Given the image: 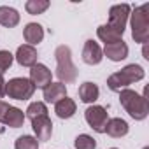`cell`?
Returning a JSON list of instances; mask_svg holds the SVG:
<instances>
[{"label": "cell", "instance_id": "obj_1", "mask_svg": "<svg viewBox=\"0 0 149 149\" xmlns=\"http://www.w3.org/2000/svg\"><path fill=\"white\" fill-rule=\"evenodd\" d=\"M54 58H56V77L60 79L61 84H70L77 79V67L72 61V51L68 46L61 44L56 47L54 51Z\"/></svg>", "mask_w": 149, "mask_h": 149}, {"label": "cell", "instance_id": "obj_2", "mask_svg": "<svg viewBox=\"0 0 149 149\" xmlns=\"http://www.w3.org/2000/svg\"><path fill=\"white\" fill-rule=\"evenodd\" d=\"M144 76H146V72H144V68H142L140 65L130 63V65L123 67L119 72L112 74V76L107 79V86H109V90L119 93V91H123V90H128L130 84L142 81Z\"/></svg>", "mask_w": 149, "mask_h": 149}, {"label": "cell", "instance_id": "obj_3", "mask_svg": "<svg viewBox=\"0 0 149 149\" xmlns=\"http://www.w3.org/2000/svg\"><path fill=\"white\" fill-rule=\"evenodd\" d=\"M119 102L125 107V111L135 119V121H142L147 118L149 114V105H147V98H144L142 95H139L133 90H123L119 91Z\"/></svg>", "mask_w": 149, "mask_h": 149}, {"label": "cell", "instance_id": "obj_4", "mask_svg": "<svg viewBox=\"0 0 149 149\" xmlns=\"http://www.w3.org/2000/svg\"><path fill=\"white\" fill-rule=\"evenodd\" d=\"M132 39L139 44H147L149 40V6H139L130 13Z\"/></svg>", "mask_w": 149, "mask_h": 149}, {"label": "cell", "instance_id": "obj_5", "mask_svg": "<svg viewBox=\"0 0 149 149\" xmlns=\"http://www.w3.org/2000/svg\"><path fill=\"white\" fill-rule=\"evenodd\" d=\"M35 93V86L26 77H14L6 83V95L14 100H30Z\"/></svg>", "mask_w": 149, "mask_h": 149}, {"label": "cell", "instance_id": "obj_6", "mask_svg": "<svg viewBox=\"0 0 149 149\" xmlns=\"http://www.w3.org/2000/svg\"><path fill=\"white\" fill-rule=\"evenodd\" d=\"M128 18H130V6H128V4L112 6V7L109 9V21H107V26H109L111 30H114L118 35L123 37L125 28H126V23H128Z\"/></svg>", "mask_w": 149, "mask_h": 149}, {"label": "cell", "instance_id": "obj_7", "mask_svg": "<svg viewBox=\"0 0 149 149\" xmlns=\"http://www.w3.org/2000/svg\"><path fill=\"white\" fill-rule=\"evenodd\" d=\"M84 119L86 123L97 132V133H105V126L109 121V114L102 105H90L84 111Z\"/></svg>", "mask_w": 149, "mask_h": 149}, {"label": "cell", "instance_id": "obj_8", "mask_svg": "<svg viewBox=\"0 0 149 149\" xmlns=\"http://www.w3.org/2000/svg\"><path fill=\"white\" fill-rule=\"evenodd\" d=\"M0 123L11 128H19L25 123V112L14 105L6 104L4 100H0Z\"/></svg>", "mask_w": 149, "mask_h": 149}, {"label": "cell", "instance_id": "obj_9", "mask_svg": "<svg viewBox=\"0 0 149 149\" xmlns=\"http://www.w3.org/2000/svg\"><path fill=\"white\" fill-rule=\"evenodd\" d=\"M51 79H53V74H51V70H49L46 65L35 63V65L32 67V70H30V81H32V84L35 86V90H37V88L44 90L47 84L53 83Z\"/></svg>", "mask_w": 149, "mask_h": 149}, {"label": "cell", "instance_id": "obj_10", "mask_svg": "<svg viewBox=\"0 0 149 149\" xmlns=\"http://www.w3.org/2000/svg\"><path fill=\"white\" fill-rule=\"evenodd\" d=\"M32 128H33L35 139H37L39 142H44V140H49V139H51L53 123H51L49 116H40V118L32 119Z\"/></svg>", "mask_w": 149, "mask_h": 149}, {"label": "cell", "instance_id": "obj_11", "mask_svg": "<svg viewBox=\"0 0 149 149\" xmlns=\"http://www.w3.org/2000/svg\"><path fill=\"white\" fill-rule=\"evenodd\" d=\"M104 58V53H102V47L98 46V42L95 40H86L84 42V47H83V61L88 63V65H98Z\"/></svg>", "mask_w": 149, "mask_h": 149}, {"label": "cell", "instance_id": "obj_12", "mask_svg": "<svg viewBox=\"0 0 149 149\" xmlns=\"http://www.w3.org/2000/svg\"><path fill=\"white\" fill-rule=\"evenodd\" d=\"M102 53H104L111 61H121V60L128 58V46H126V42L121 39V40H118V42L105 44V47L102 49Z\"/></svg>", "mask_w": 149, "mask_h": 149}, {"label": "cell", "instance_id": "obj_13", "mask_svg": "<svg viewBox=\"0 0 149 149\" xmlns=\"http://www.w3.org/2000/svg\"><path fill=\"white\" fill-rule=\"evenodd\" d=\"M37 49L33 47V46H28V44H23V46H19L18 47V51H16V54H14V58H16V61L21 65V67H33L35 63H37Z\"/></svg>", "mask_w": 149, "mask_h": 149}, {"label": "cell", "instance_id": "obj_14", "mask_svg": "<svg viewBox=\"0 0 149 149\" xmlns=\"http://www.w3.org/2000/svg\"><path fill=\"white\" fill-rule=\"evenodd\" d=\"M42 93H44V100L47 104H56L67 97V88L61 83H51L42 90Z\"/></svg>", "mask_w": 149, "mask_h": 149}, {"label": "cell", "instance_id": "obj_15", "mask_svg": "<svg viewBox=\"0 0 149 149\" xmlns=\"http://www.w3.org/2000/svg\"><path fill=\"white\" fill-rule=\"evenodd\" d=\"M76 111H77L76 102H74L72 98H68V97H65V98H61L60 102L54 104V112H56V116H58L60 119H68V118H72L74 114H76Z\"/></svg>", "mask_w": 149, "mask_h": 149}, {"label": "cell", "instance_id": "obj_16", "mask_svg": "<svg viewBox=\"0 0 149 149\" xmlns=\"http://www.w3.org/2000/svg\"><path fill=\"white\" fill-rule=\"evenodd\" d=\"M23 37L28 42V46H37L44 39V28L39 23H28L23 30Z\"/></svg>", "mask_w": 149, "mask_h": 149}, {"label": "cell", "instance_id": "obj_17", "mask_svg": "<svg viewBox=\"0 0 149 149\" xmlns=\"http://www.w3.org/2000/svg\"><path fill=\"white\" fill-rule=\"evenodd\" d=\"M105 133L114 137V139H119V137H125L128 133V123L121 118H112L107 121V126H105Z\"/></svg>", "mask_w": 149, "mask_h": 149}, {"label": "cell", "instance_id": "obj_18", "mask_svg": "<svg viewBox=\"0 0 149 149\" xmlns=\"http://www.w3.org/2000/svg\"><path fill=\"white\" fill-rule=\"evenodd\" d=\"M19 23V13L14 7L2 6L0 7V25L6 28H14Z\"/></svg>", "mask_w": 149, "mask_h": 149}, {"label": "cell", "instance_id": "obj_19", "mask_svg": "<svg viewBox=\"0 0 149 149\" xmlns=\"http://www.w3.org/2000/svg\"><path fill=\"white\" fill-rule=\"evenodd\" d=\"M98 95H100V90L95 83H83L81 88H79V98L81 102L84 104H93L98 100Z\"/></svg>", "mask_w": 149, "mask_h": 149}, {"label": "cell", "instance_id": "obj_20", "mask_svg": "<svg viewBox=\"0 0 149 149\" xmlns=\"http://www.w3.org/2000/svg\"><path fill=\"white\" fill-rule=\"evenodd\" d=\"M49 0H28V2L25 4V9L28 14L32 16H37V14H42L44 11L49 9Z\"/></svg>", "mask_w": 149, "mask_h": 149}, {"label": "cell", "instance_id": "obj_21", "mask_svg": "<svg viewBox=\"0 0 149 149\" xmlns=\"http://www.w3.org/2000/svg\"><path fill=\"white\" fill-rule=\"evenodd\" d=\"M97 37L102 40V42H105V44H112V42H118V40H121V35H118L114 30H111L107 25H100L98 28H97Z\"/></svg>", "mask_w": 149, "mask_h": 149}, {"label": "cell", "instance_id": "obj_22", "mask_svg": "<svg viewBox=\"0 0 149 149\" xmlns=\"http://www.w3.org/2000/svg\"><path fill=\"white\" fill-rule=\"evenodd\" d=\"M14 149H39V140L32 135H21L14 142Z\"/></svg>", "mask_w": 149, "mask_h": 149}, {"label": "cell", "instance_id": "obj_23", "mask_svg": "<svg viewBox=\"0 0 149 149\" xmlns=\"http://www.w3.org/2000/svg\"><path fill=\"white\" fill-rule=\"evenodd\" d=\"M74 146H76V149H97V140L88 133H81L76 137Z\"/></svg>", "mask_w": 149, "mask_h": 149}, {"label": "cell", "instance_id": "obj_24", "mask_svg": "<svg viewBox=\"0 0 149 149\" xmlns=\"http://www.w3.org/2000/svg\"><path fill=\"white\" fill-rule=\"evenodd\" d=\"M26 116L30 119H35V118H40V116H47V107L44 102H32L26 109Z\"/></svg>", "mask_w": 149, "mask_h": 149}, {"label": "cell", "instance_id": "obj_25", "mask_svg": "<svg viewBox=\"0 0 149 149\" xmlns=\"http://www.w3.org/2000/svg\"><path fill=\"white\" fill-rule=\"evenodd\" d=\"M13 61H14V54H11V53L6 51V49L0 51V77H2L4 74L11 68Z\"/></svg>", "mask_w": 149, "mask_h": 149}, {"label": "cell", "instance_id": "obj_26", "mask_svg": "<svg viewBox=\"0 0 149 149\" xmlns=\"http://www.w3.org/2000/svg\"><path fill=\"white\" fill-rule=\"evenodd\" d=\"M6 83H7V81H6L4 77H0V98L6 95Z\"/></svg>", "mask_w": 149, "mask_h": 149}, {"label": "cell", "instance_id": "obj_27", "mask_svg": "<svg viewBox=\"0 0 149 149\" xmlns=\"http://www.w3.org/2000/svg\"><path fill=\"white\" fill-rule=\"evenodd\" d=\"M111 149H118V147H111Z\"/></svg>", "mask_w": 149, "mask_h": 149}, {"label": "cell", "instance_id": "obj_28", "mask_svg": "<svg viewBox=\"0 0 149 149\" xmlns=\"http://www.w3.org/2000/svg\"><path fill=\"white\" fill-rule=\"evenodd\" d=\"M144 149H149V147H144Z\"/></svg>", "mask_w": 149, "mask_h": 149}]
</instances>
